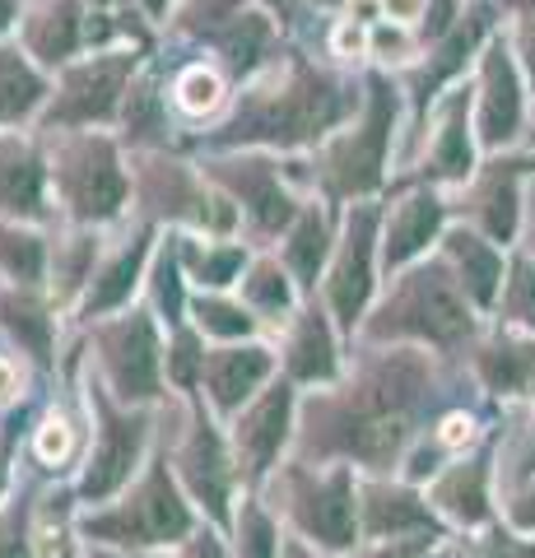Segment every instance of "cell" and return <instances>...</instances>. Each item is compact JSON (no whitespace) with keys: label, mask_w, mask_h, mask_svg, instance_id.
<instances>
[{"label":"cell","mask_w":535,"mask_h":558,"mask_svg":"<svg viewBox=\"0 0 535 558\" xmlns=\"http://www.w3.org/2000/svg\"><path fill=\"white\" fill-rule=\"evenodd\" d=\"M442 442L447 447H461V442H471V418H461V414H452L442 424Z\"/></svg>","instance_id":"37"},{"label":"cell","mask_w":535,"mask_h":558,"mask_svg":"<svg viewBox=\"0 0 535 558\" xmlns=\"http://www.w3.org/2000/svg\"><path fill=\"white\" fill-rule=\"evenodd\" d=\"M38 94H42L38 75H33L14 51H0V121L28 112L33 102H38Z\"/></svg>","instance_id":"16"},{"label":"cell","mask_w":535,"mask_h":558,"mask_svg":"<svg viewBox=\"0 0 535 558\" xmlns=\"http://www.w3.org/2000/svg\"><path fill=\"white\" fill-rule=\"evenodd\" d=\"M442 168L447 172H465L471 168V145H465V131H461V121H452V126H447V135H442Z\"/></svg>","instance_id":"31"},{"label":"cell","mask_w":535,"mask_h":558,"mask_svg":"<svg viewBox=\"0 0 535 558\" xmlns=\"http://www.w3.org/2000/svg\"><path fill=\"white\" fill-rule=\"evenodd\" d=\"M141 260H145V247H141V242H135V247H131L122 260H117V266H112L108 275H102V284L94 289L89 307H94V312H108V307L122 303L126 293H131V284H135V275H141Z\"/></svg>","instance_id":"23"},{"label":"cell","mask_w":535,"mask_h":558,"mask_svg":"<svg viewBox=\"0 0 535 558\" xmlns=\"http://www.w3.org/2000/svg\"><path fill=\"white\" fill-rule=\"evenodd\" d=\"M178 94H182L186 112H210L219 102V80L210 75V70H186L182 84H178Z\"/></svg>","instance_id":"26"},{"label":"cell","mask_w":535,"mask_h":558,"mask_svg":"<svg viewBox=\"0 0 535 558\" xmlns=\"http://www.w3.org/2000/svg\"><path fill=\"white\" fill-rule=\"evenodd\" d=\"M112 377L122 396H135V400L159 391V344H154V330L145 317L126 322L112 336Z\"/></svg>","instance_id":"4"},{"label":"cell","mask_w":535,"mask_h":558,"mask_svg":"<svg viewBox=\"0 0 535 558\" xmlns=\"http://www.w3.org/2000/svg\"><path fill=\"white\" fill-rule=\"evenodd\" d=\"M401 317L405 326L424 330L428 340H457L465 330V303L461 293L447 284L442 275H414V284L405 289V303H401Z\"/></svg>","instance_id":"2"},{"label":"cell","mask_w":535,"mask_h":558,"mask_svg":"<svg viewBox=\"0 0 535 558\" xmlns=\"http://www.w3.org/2000/svg\"><path fill=\"white\" fill-rule=\"evenodd\" d=\"M275 5H289V0H275Z\"/></svg>","instance_id":"47"},{"label":"cell","mask_w":535,"mask_h":558,"mask_svg":"<svg viewBox=\"0 0 535 558\" xmlns=\"http://www.w3.org/2000/svg\"><path fill=\"white\" fill-rule=\"evenodd\" d=\"M186 526H192V512H186V502L178 498V488H172V480L154 475L149 488L141 494V502H135V512L117 517V521H98V535H126V539H182Z\"/></svg>","instance_id":"1"},{"label":"cell","mask_w":535,"mask_h":558,"mask_svg":"<svg viewBox=\"0 0 535 558\" xmlns=\"http://www.w3.org/2000/svg\"><path fill=\"white\" fill-rule=\"evenodd\" d=\"M270 554H275L270 521L262 512H247L243 517V558H270Z\"/></svg>","instance_id":"29"},{"label":"cell","mask_w":535,"mask_h":558,"mask_svg":"<svg viewBox=\"0 0 535 558\" xmlns=\"http://www.w3.org/2000/svg\"><path fill=\"white\" fill-rule=\"evenodd\" d=\"M0 488H5V465H0Z\"/></svg>","instance_id":"45"},{"label":"cell","mask_w":535,"mask_h":558,"mask_svg":"<svg viewBox=\"0 0 535 558\" xmlns=\"http://www.w3.org/2000/svg\"><path fill=\"white\" fill-rule=\"evenodd\" d=\"M270 373V354L266 349H229V354L215 359L210 368V387L219 405H238L243 396H252Z\"/></svg>","instance_id":"9"},{"label":"cell","mask_w":535,"mask_h":558,"mask_svg":"<svg viewBox=\"0 0 535 558\" xmlns=\"http://www.w3.org/2000/svg\"><path fill=\"white\" fill-rule=\"evenodd\" d=\"M368 289H373V219L358 215L350 223V238H344V252L331 275V303L340 312V322L354 326V317L368 303Z\"/></svg>","instance_id":"3"},{"label":"cell","mask_w":535,"mask_h":558,"mask_svg":"<svg viewBox=\"0 0 535 558\" xmlns=\"http://www.w3.org/2000/svg\"><path fill=\"white\" fill-rule=\"evenodd\" d=\"M135 451H141V428H135V424H112L108 438H102L98 461H94V470H89V480H84L89 498H108L112 488L131 475Z\"/></svg>","instance_id":"11"},{"label":"cell","mask_w":535,"mask_h":558,"mask_svg":"<svg viewBox=\"0 0 535 558\" xmlns=\"http://www.w3.org/2000/svg\"><path fill=\"white\" fill-rule=\"evenodd\" d=\"M531 51H535V43H531ZM531 70H535V57H531Z\"/></svg>","instance_id":"46"},{"label":"cell","mask_w":535,"mask_h":558,"mask_svg":"<svg viewBox=\"0 0 535 558\" xmlns=\"http://www.w3.org/2000/svg\"><path fill=\"white\" fill-rule=\"evenodd\" d=\"M122 80H126V61H94L71 75L65 84V98H61V117L71 121H94L112 108V98L122 94Z\"/></svg>","instance_id":"5"},{"label":"cell","mask_w":535,"mask_h":558,"mask_svg":"<svg viewBox=\"0 0 535 558\" xmlns=\"http://www.w3.org/2000/svg\"><path fill=\"white\" fill-rule=\"evenodd\" d=\"M489 229H494V238H508L512 233V196H508V191L489 201Z\"/></svg>","instance_id":"35"},{"label":"cell","mask_w":535,"mask_h":558,"mask_svg":"<svg viewBox=\"0 0 535 558\" xmlns=\"http://www.w3.org/2000/svg\"><path fill=\"white\" fill-rule=\"evenodd\" d=\"M452 256L461 260V270H465V289H471L479 303H494L498 275H503V260H498V256L485 247V242L471 238V233H457V238H452Z\"/></svg>","instance_id":"13"},{"label":"cell","mask_w":535,"mask_h":558,"mask_svg":"<svg viewBox=\"0 0 535 558\" xmlns=\"http://www.w3.org/2000/svg\"><path fill=\"white\" fill-rule=\"evenodd\" d=\"M247 289H252V299L262 303V307H284L289 303V289H284V279H280V270H275V266L256 270Z\"/></svg>","instance_id":"30"},{"label":"cell","mask_w":535,"mask_h":558,"mask_svg":"<svg viewBox=\"0 0 535 558\" xmlns=\"http://www.w3.org/2000/svg\"><path fill=\"white\" fill-rule=\"evenodd\" d=\"M438 233V205L428 196H414L401 215L391 219V233H387V260L391 266H401V260H410L414 252L424 247L428 238Z\"/></svg>","instance_id":"12"},{"label":"cell","mask_w":535,"mask_h":558,"mask_svg":"<svg viewBox=\"0 0 535 558\" xmlns=\"http://www.w3.org/2000/svg\"><path fill=\"white\" fill-rule=\"evenodd\" d=\"M0 260H5V270L20 275V279H38V270H42V252H38V242L33 238L0 233Z\"/></svg>","instance_id":"25"},{"label":"cell","mask_w":535,"mask_h":558,"mask_svg":"<svg viewBox=\"0 0 535 558\" xmlns=\"http://www.w3.org/2000/svg\"><path fill=\"white\" fill-rule=\"evenodd\" d=\"M438 502H447L461 521H479L485 517V470L479 465H461L438 484Z\"/></svg>","instance_id":"19"},{"label":"cell","mask_w":535,"mask_h":558,"mask_svg":"<svg viewBox=\"0 0 535 558\" xmlns=\"http://www.w3.org/2000/svg\"><path fill=\"white\" fill-rule=\"evenodd\" d=\"M14 20V0H0V28H5Z\"/></svg>","instance_id":"42"},{"label":"cell","mask_w":535,"mask_h":558,"mask_svg":"<svg viewBox=\"0 0 535 558\" xmlns=\"http://www.w3.org/2000/svg\"><path fill=\"white\" fill-rule=\"evenodd\" d=\"M10 387H14V373H10V368H0V396H10Z\"/></svg>","instance_id":"43"},{"label":"cell","mask_w":535,"mask_h":558,"mask_svg":"<svg viewBox=\"0 0 535 558\" xmlns=\"http://www.w3.org/2000/svg\"><path fill=\"white\" fill-rule=\"evenodd\" d=\"M321 252H326V233H321V219H303V229L293 233V247H289V260L293 270L303 279H313L317 266H321Z\"/></svg>","instance_id":"24"},{"label":"cell","mask_w":535,"mask_h":558,"mask_svg":"<svg viewBox=\"0 0 535 558\" xmlns=\"http://www.w3.org/2000/svg\"><path fill=\"white\" fill-rule=\"evenodd\" d=\"M405 428H401V414H364L350 433V447L358 451L364 461H391L396 447H401Z\"/></svg>","instance_id":"17"},{"label":"cell","mask_w":535,"mask_h":558,"mask_svg":"<svg viewBox=\"0 0 535 558\" xmlns=\"http://www.w3.org/2000/svg\"><path fill=\"white\" fill-rule=\"evenodd\" d=\"M126 196V182H122V172H117L112 163V154L108 149H89L84 154V163L75 172V201L84 215H112L117 205H122Z\"/></svg>","instance_id":"8"},{"label":"cell","mask_w":535,"mask_h":558,"mask_svg":"<svg viewBox=\"0 0 535 558\" xmlns=\"http://www.w3.org/2000/svg\"><path fill=\"white\" fill-rule=\"evenodd\" d=\"M28 43H33V51H38V57H47V61L65 57V51L75 47V10L65 5V0H51V5L38 14V20H33Z\"/></svg>","instance_id":"15"},{"label":"cell","mask_w":535,"mask_h":558,"mask_svg":"<svg viewBox=\"0 0 535 558\" xmlns=\"http://www.w3.org/2000/svg\"><path fill=\"white\" fill-rule=\"evenodd\" d=\"M414 387H420L414 363H387V368L377 373V381L368 387V396H364V410L368 414H401L405 400L414 396Z\"/></svg>","instance_id":"18"},{"label":"cell","mask_w":535,"mask_h":558,"mask_svg":"<svg viewBox=\"0 0 535 558\" xmlns=\"http://www.w3.org/2000/svg\"><path fill=\"white\" fill-rule=\"evenodd\" d=\"M186 558H223V549L215 545L210 535H205V539H196V545H192V554H186Z\"/></svg>","instance_id":"39"},{"label":"cell","mask_w":535,"mask_h":558,"mask_svg":"<svg viewBox=\"0 0 535 558\" xmlns=\"http://www.w3.org/2000/svg\"><path fill=\"white\" fill-rule=\"evenodd\" d=\"M489 381H494V387H516V381H522V359H516V354L489 359Z\"/></svg>","instance_id":"33"},{"label":"cell","mask_w":535,"mask_h":558,"mask_svg":"<svg viewBox=\"0 0 535 558\" xmlns=\"http://www.w3.org/2000/svg\"><path fill=\"white\" fill-rule=\"evenodd\" d=\"M516 117H522V98H516V75L503 61V51H494L485 65V112H479V126L485 140H508L516 131Z\"/></svg>","instance_id":"7"},{"label":"cell","mask_w":535,"mask_h":558,"mask_svg":"<svg viewBox=\"0 0 535 558\" xmlns=\"http://www.w3.org/2000/svg\"><path fill=\"white\" fill-rule=\"evenodd\" d=\"M186 470H192V484L196 494L210 502L215 512H223V461H219V442L210 438V433H200V438L192 442V457H186Z\"/></svg>","instance_id":"21"},{"label":"cell","mask_w":535,"mask_h":558,"mask_svg":"<svg viewBox=\"0 0 535 558\" xmlns=\"http://www.w3.org/2000/svg\"><path fill=\"white\" fill-rule=\"evenodd\" d=\"M47 558H71V545H65L61 535H51V539H47Z\"/></svg>","instance_id":"41"},{"label":"cell","mask_w":535,"mask_h":558,"mask_svg":"<svg viewBox=\"0 0 535 558\" xmlns=\"http://www.w3.org/2000/svg\"><path fill=\"white\" fill-rule=\"evenodd\" d=\"M424 521H428V512L410 494H373V502H368V526H373V535L424 526Z\"/></svg>","instance_id":"22"},{"label":"cell","mask_w":535,"mask_h":558,"mask_svg":"<svg viewBox=\"0 0 535 558\" xmlns=\"http://www.w3.org/2000/svg\"><path fill=\"white\" fill-rule=\"evenodd\" d=\"M387 10H391V20H414V14H420V0H387Z\"/></svg>","instance_id":"38"},{"label":"cell","mask_w":535,"mask_h":558,"mask_svg":"<svg viewBox=\"0 0 535 558\" xmlns=\"http://www.w3.org/2000/svg\"><path fill=\"white\" fill-rule=\"evenodd\" d=\"M293 373L317 381V377H331L336 373V359H331V336H326V322L321 317H307L299 330V344H293Z\"/></svg>","instance_id":"20"},{"label":"cell","mask_w":535,"mask_h":558,"mask_svg":"<svg viewBox=\"0 0 535 558\" xmlns=\"http://www.w3.org/2000/svg\"><path fill=\"white\" fill-rule=\"evenodd\" d=\"M0 558H28V554H24V545L14 535H0Z\"/></svg>","instance_id":"40"},{"label":"cell","mask_w":535,"mask_h":558,"mask_svg":"<svg viewBox=\"0 0 535 558\" xmlns=\"http://www.w3.org/2000/svg\"><path fill=\"white\" fill-rule=\"evenodd\" d=\"M65 451H71V428H65L61 418H51V424L38 433V457L42 461H61Z\"/></svg>","instance_id":"32"},{"label":"cell","mask_w":535,"mask_h":558,"mask_svg":"<svg viewBox=\"0 0 535 558\" xmlns=\"http://www.w3.org/2000/svg\"><path fill=\"white\" fill-rule=\"evenodd\" d=\"M200 322H205V330H215V336H247L252 330V322L229 303H200Z\"/></svg>","instance_id":"27"},{"label":"cell","mask_w":535,"mask_h":558,"mask_svg":"<svg viewBox=\"0 0 535 558\" xmlns=\"http://www.w3.org/2000/svg\"><path fill=\"white\" fill-rule=\"evenodd\" d=\"M196 270H200L205 284H229V279L243 270V252H238V247H229V252H205V256H196Z\"/></svg>","instance_id":"28"},{"label":"cell","mask_w":535,"mask_h":558,"mask_svg":"<svg viewBox=\"0 0 535 558\" xmlns=\"http://www.w3.org/2000/svg\"><path fill=\"white\" fill-rule=\"evenodd\" d=\"M38 201H42V172H38V163H33L28 154H5V159H0V205L33 215Z\"/></svg>","instance_id":"14"},{"label":"cell","mask_w":535,"mask_h":558,"mask_svg":"<svg viewBox=\"0 0 535 558\" xmlns=\"http://www.w3.org/2000/svg\"><path fill=\"white\" fill-rule=\"evenodd\" d=\"M307 531L326 545H350L354 535V494L350 475H336L326 488H317V498L307 502Z\"/></svg>","instance_id":"10"},{"label":"cell","mask_w":535,"mask_h":558,"mask_svg":"<svg viewBox=\"0 0 535 558\" xmlns=\"http://www.w3.org/2000/svg\"><path fill=\"white\" fill-rule=\"evenodd\" d=\"M284 428H289V391H270L262 405L243 418V433H238V442H243V457H247L252 470L270 465V457L284 442Z\"/></svg>","instance_id":"6"},{"label":"cell","mask_w":535,"mask_h":558,"mask_svg":"<svg viewBox=\"0 0 535 558\" xmlns=\"http://www.w3.org/2000/svg\"><path fill=\"white\" fill-rule=\"evenodd\" d=\"M159 299H163V307H168V317H172V312H178V307H182L178 270H172V266H168V260H163V270H159Z\"/></svg>","instance_id":"36"},{"label":"cell","mask_w":535,"mask_h":558,"mask_svg":"<svg viewBox=\"0 0 535 558\" xmlns=\"http://www.w3.org/2000/svg\"><path fill=\"white\" fill-rule=\"evenodd\" d=\"M516 317L535 322V266H522V279H516Z\"/></svg>","instance_id":"34"},{"label":"cell","mask_w":535,"mask_h":558,"mask_svg":"<svg viewBox=\"0 0 535 558\" xmlns=\"http://www.w3.org/2000/svg\"><path fill=\"white\" fill-rule=\"evenodd\" d=\"M145 5H149V14H163V10H168V0H145Z\"/></svg>","instance_id":"44"}]
</instances>
